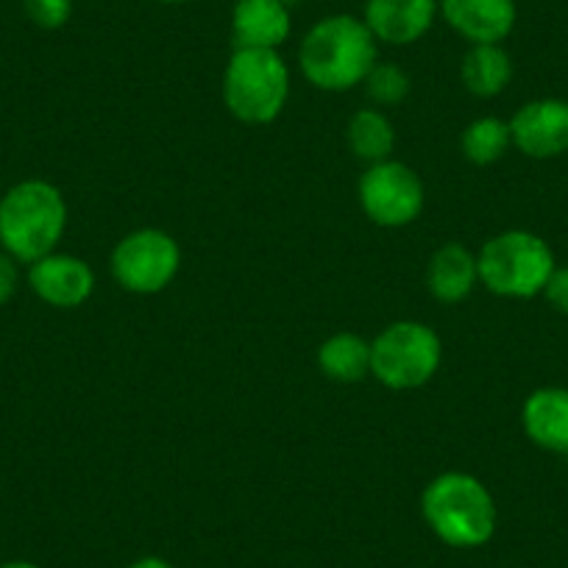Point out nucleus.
Returning a JSON list of instances; mask_svg holds the SVG:
<instances>
[{
  "mask_svg": "<svg viewBox=\"0 0 568 568\" xmlns=\"http://www.w3.org/2000/svg\"><path fill=\"white\" fill-rule=\"evenodd\" d=\"M278 3H284V7H287V9H293V7H298L302 0H278Z\"/></svg>",
  "mask_w": 568,
  "mask_h": 568,
  "instance_id": "a878e982",
  "label": "nucleus"
},
{
  "mask_svg": "<svg viewBox=\"0 0 568 568\" xmlns=\"http://www.w3.org/2000/svg\"><path fill=\"white\" fill-rule=\"evenodd\" d=\"M365 92L374 103H382V106H396L407 98L409 92V79L402 68L396 64H385L376 62L374 70L365 75Z\"/></svg>",
  "mask_w": 568,
  "mask_h": 568,
  "instance_id": "aec40b11",
  "label": "nucleus"
},
{
  "mask_svg": "<svg viewBox=\"0 0 568 568\" xmlns=\"http://www.w3.org/2000/svg\"><path fill=\"white\" fill-rule=\"evenodd\" d=\"M510 136L521 154L532 160H551L568 151V101L540 98L513 114Z\"/></svg>",
  "mask_w": 568,
  "mask_h": 568,
  "instance_id": "1a4fd4ad",
  "label": "nucleus"
},
{
  "mask_svg": "<svg viewBox=\"0 0 568 568\" xmlns=\"http://www.w3.org/2000/svg\"><path fill=\"white\" fill-rule=\"evenodd\" d=\"M438 0H365L363 23L376 42L413 45L435 26Z\"/></svg>",
  "mask_w": 568,
  "mask_h": 568,
  "instance_id": "f8f14e48",
  "label": "nucleus"
},
{
  "mask_svg": "<svg viewBox=\"0 0 568 568\" xmlns=\"http://www.w3.org/2000/svg\"><path fill=\"white\" fill-rule=\"evenodd\" d=\"M291 95V70L278 51L237 48L223 73V101L229 112L251 125H265L282 114Z\"/></svg>",
  "mask_w": 568,
  "mask_h": 568,
  "instance_id": "20e7f679",
  "label": "nucleus"
},
{
  "mask_svg": "<svg viewBox=\"0 0 568 568\" xmlns=\"http://www.w3.org/2000/svg\"><path fill=\"white\" fill-rule=\"evenodd\" d=\"M359 204L379 226H407L424 210V184L418 173L402 162H379L359 179Z\"/></svg>",
  "mask_w": 568,
  "mask_h": 568,
  "instance_id": "6e6552de",
  "label": "nucleus"
},
{
  "mask_svg": "<svg viewBox=\"0 0 568 568\" xmlns=\"http://www.w3.org/2000/svg\"><path fill=\"white\" fill-rule=\"evenodd\" d=\"M393 145H396V134H393L390 120L376 109H359L348 120V149L368 165L390 160Z\"/></svg>",
  "mask_w": 568,
  "mask_h": 568,
  "instance_id": "a211bd4d",
  "label": "nucleus"
},
{
  "mask_svg": "<svg viewBox=\"0 0 568 568\" xmlns=\"http://www.w3.org/2000/svg\"><path fill=\"white\" fill-rule=\"evenodd\" d=\"M521 424L527 438L551 455H568V390L540 387L524 402Z\"/></svg>",
  "mask_w": 568,
  "mask_h": 568,
  "instance_id": "4468645a",
  "label": "nucleus"
},
{
  "mask_svg": "<svg viewBox=\"0 0 568 568\" xmlns=\"http://www.w3.org/2000/svg\"><path fill=\"white\" fill-rule=\"evenodd\" d=\"M452 31L471 45H501L516 29V0H438Z\"/></svg>",
  "mask_w": 568,
  "mask_h": 568,
  "instance_id": "9b49d317",
  "label": "nucleus"
},
{
  "mask_svg": "<svg viewBox=\"0 0 568 568\" xmlns=\"http://www.w3.org/2000/svg\"><path fill=\"white\" fill-rule=\"evenodd\" d=\"M318 365L329 379L359 382L371 374V343L352 332H341L318 348Z\"/></svg>",
  "mask_w": 568,
  "mask_h": 568,
  "instance_id": "f3484780",
  "label": "nucleus"
},
{
  "mask_svg": "<svg viewBox=\"0 0 568 568\" xmlns=\"http://www.w3.org/2000/svg\"><path fill=\"white\" fill-rule=\"evenodd\" d=\"M160 3H171V7H176V3H187V0H160Z\"/></svg>",
  "mask_w": 568,
  "mask_h": 568,
  "instance_id": "bb28decb",
  "label": "nucleus"
},
{
  "mask_svg": "<svg viewBox=\"0 0 568 568\" xmlns=\"http://www.w3.org/2000/svg\"><path fill=\"white\" fill-rule=\"evenodd\" d=\"M420 507L433 532L460 549L488 544L496 529L494 496L471 474H440L426 485Z\"/></svg>",
  "mask_w": 568,
  "mask_h": 568,
  "instance_id": "7ed1b4c3",
  "label": "nucleus"
},
{
  "mask_svg": "<svg viewBox=\"0 0 568 568\" xmlns=\"http://www.w3.org/2000/svg\"><path fill=\"white\" fill-rule=\"evenodd\" d=\"M440 365V337L418 321L390 324L371 343V374L393 390L420 387Z\"/></svg>",
  "mask_w": 568,
  "mask_h": 568,
  "instance_id": "423d86ee",
  "label": "nucleus"
},
{
  "mask_svg": "<svg viewBox=\"0 0 568 568\" xmlns=\"http://www.w3.org/2000/svg\"><path fill=\"white\" fill-rule=\"evenodd\" d=\"M376 64V40L368 26L352 14L318 20L298 48L304 79L326 92H343L363 84Z\"/></svg>",
  "mask_w": 568,
  "mask_h": 568,
  "instance_id": "f257e3e1",
  "label": "nucleus"
},
{
  "mask_svg": "<svg viewBox=\"0 0 568 568\" xmlns=\"http://www.w3.org/2000/svg\"><path fill=\"white\" fill-rule=\"evenodd\" d=\"M31 291L51 307H79L95 291V273L73 254H45L29 267Z\"/></svg>",
  "mask_w": 568,
  "mask_h": 568,
  "instance_id": "9d476101",
  "label": "nucleus"
},
{
  "mask_svg": "<svg viewBox=\"0 0 568 568\" xmlns=\"http://www.w3.org/2000/svg\"><path fill=\"white\" fill-rule=\"evenodd\" d=\"M479 282L477 256L463 245L449 243L438 248L429 260V271H426V284L438 302L455 304L463 302L468 293L474 291V284Z\"/></svg>",
  "mask_w": 568,
  "mask_h": 568,
  "instance_id": "2eb2a0df",
  "label": "nucleus"
},
{
  "mask_svg": "<svg viewBox=\"0 0 568 568\" xmlns=\"http://www.w3.org/2000/svg\"><path fill=\"white\" fill-rule=\"evenodd\" d=\"M182 265V251L171 234L160 229H140L118 243L112 254V273L118 284L129 293L165 291Z\"/></svg>",
  "mask_w": 568,
  "mask_h": 568,
  "instance_id": "0eeeda50",
  "label": "nucleus"
},
{
  "mask_svg": "<svg viewBox=\"0 0 568 568\" xmlns=\"http://www.w3.org/2000/svg\"><path fill=\"white\" fill-rule=\"evenodd\" d=\"M68 226V204L53 184L31 179L0 199V243L18 262L53 254Z\"/></svg>",
  "mask_w": 568,
  "mask_h": 568,
  "instance_id": "f03ea898",
  "label": "nucleus"
},
{
  "mask_svg": "<svg viewBox=\"0 0 568 568\" xmlns=\"http://www.w3.org/2000/svg\"><path fill=\"white\" fill-rule=\"evenodd\" d=\"M131 568H173L171 562L160 560V557H142V560H136Z\"/></svg>",
  "mask_w": 568,
  "mask_h": 568,
  "instance_id": "b1692460",
  "label": "nucleus"
},
{
  "mask_svg": "<svg viewBox=\"0 0 568 568\" xmlns=\"http://www.w3.org/2000/svg\"><path fill=\"white\" fill-rule=\"evenodd\" d=\"M463 84L479 98H494L510 84L513 62L501 45H471L460 64Z\"/></svg>",
  "mask_w": 568,
  "mask_h": 568,
  "instance_id": "dca6fc26",
  "label": "nucleus"
},
{
  "mask_svg": "<svg viewBox=\"0 0 568 568\" xmlns=\"http://www.w3.org/2000/svg\"><path fill=\"white\" fill-rule=\"evenodd\" d=\"M513 145L510 123L499 118H479L463 131V154L474 165H494L505 156V151Z\"/></svg>",
  "mask_w": 568,
  "mask_h": 568,
  "instance_id": "6ab92c4d",
  "label": "nucleus"
},
{
  "mask_svg": "<svg viewBox=\"0 0 568 568\" xmlns=\"http://www.w3.org/2000/svg\"><path fill=\"white\" fill-rule=\"evenodd\" d=\"M291 37V9L278 0H237L232 9V42L237 48L278 51Z\"/></svg>",
  "mask_w": 568,
  "mask_h": 568,
  "instance_id": "ddd939ff",
  "label": "nucleus"
},
{
  "mask_svg": "<svg viewBox=\"0 0 568 568\" xmlns=\"http://www.w3.org/2000/svg\"><path fill=\"white\" fill-rule=\"evenodd\" d=\"M18 282H20L18 260H14L12 254H7V251H0V304H7L9 298L14 296Z\"/></svg>",
  "mask_w": 568,
  "mask_h": 568,
  "instance_id": "5701e85b",
  "label": "nucleus"
},
{
  "mask_svg": "<svg viewBox=\"0 0 568 568\" xmlns=\"http://www.w3.org/2000/svg\"><path fill=\"white\" fill-rule=\"evenodd\" d=\"M26 14L40 29H62L73 14V0H23Z\"/></svg>",
  "mask_w": 568,
  "mask_h": 568,
  "instance_id": "412c9836",
  "label": "nucleus"
},
{
  "mask_svg": "<svg viewBox=\"0 0 568 568\" xmlns=\"http://www.w3.org/2000/svg\"><path fill=\"white\" fill-rule=\"evenodd\" d=\"M0 568H40V566H34V562L29 560H12V562H3Z\"/></svg>",
  "mask_w": 568,
  "mask_h": 568,
  "instance_id": "393cba45",
  "label": "nucleus"
},
{
  "mask_svg": "<svg viewBox=\"0 0 568 568\" xmlns=\"http://www.w3.org/2000/svg\"><path fill=\"white\" fill-rule=\"evenodd\" d=\"M479 282L496 296L507 298H532L544 293L551 271H555V254L538 234L501 232L483 245L477 256Z\"/></svg>",
  "mask_w": 568,
  "mask_h": 568,
  "instance_id": "39448f33",
  "label": "nucleus"
},
{
  "mask_svg": "<svg viewBox=\"0 0 568 568\" xmlns=\"http://www.w3.org/2000/svg\"><path fill=\"white\" fill-rule=\"evenodd\" d=\"M544 296L549 298V304L557 310V313L568 315V265L555 267V271H551L549 282H546L544 287Z\"/></svg>",
  "mask_w": 568,
  "mask_h": 568,
  "instance_id": "4be33fe9",
  "label": "nucleus"
}]
</instances>
